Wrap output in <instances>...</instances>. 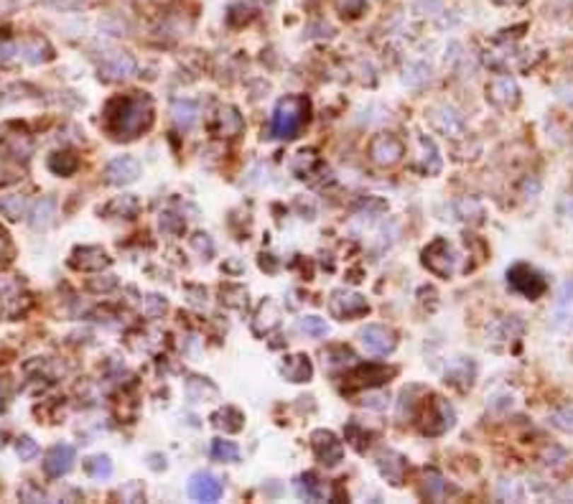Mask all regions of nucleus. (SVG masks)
Returning a JSON list of instances; mask_svg holds the SVG:
<instances>
[{"mask_svg":"<svg viewBox=\"0 0 573 504\" xmlns=\"http://www.w3.org/2000/svg\"><path fill=\"white\" fill-rule=\"evenodd\" d=\"M153 122V102L148 95L130 92L115 97L105 107V130L117 141H133Z\"/></svg>","mask_w":573,"mask_h":504,"instance_id":"obj_1","label":"nucleus"},{"mask_svg":"<svg viewBox=\"0 0 573 504\" xmlns=\"http://www.w3.org/2000/svg\"><path fill=\"white\" fill-rule=\"evenodd\" d=\"M308 112H311V105L306 97L291 95L283 97L273 110V120H270V133L275 138H296V135L303 130V125L308 122Z\"/></svg>","mask_w":573,"mask_h":504,"instance_id":"obj_2","label":"nucleus"},{"mask_svg":"<svg viewBox=\"0 0 573 504\" xmlns=\"http://www.w3.org/2000/svg\"><path fill=\"white\" fill-rule=\"evenodd\" d=\"M507 286L512 288L515 293L525 295V298L530 300H538L548 291L545 278L535 268L525 265V262H517V265H512V268L507 270Z\"/></svg>","mask_w":573,"mask_h":504,"instance_id":"obj_3","label":"nucleus"},{"mask_svg":"<svg viewBox=\"0 0 573 504\" xmlns=\"http://www.w3.org/2000/svg\"><path fill=\"white\" fill-rule=\"evenodd\" d=\"M456 252H453L451 242L446 237L433 240L426 250H423V265L431 270L436 278H451L456 273Z\"/></svg>","mask_w":573,"mask_h":504,"instance_id":"obj_4","label":"nucleus"},{"mask_svg":"<svg viewBox=\"0 0 573 504\" xmlns=\"http://www.w3.org/2000/svg\"><path fill=\"white\" fill-rule=\"evenodd\" d=\"M367 153L375 166L390 168L403 160V156H405V143L393 133H377L375 138L369 141Z\"/></svg>","mask_w":573,"mask_h":504,"instance_id":"obj_5","label":"nucleus"},{"mask_svg":"<svg viewBox=\"0 0 573 504\" xmlns=\"http://www.w3.org/2000/svg\"><path fill=\"white\" fill-rule=\"evenodd\" d=\"M329 313L339 321H352L359 316H367L369 303L364 295L352 293V291H334L329 298Z\"/></svg>","mask_w":573,"mask_h":504,"instance_id":"obj_6","label":"nucleus"},{"mask_svg":"<svg viewBox=\"0 0 573 504\" xmlns=\"http://www.w3.org/2000/svg\"><path fill=\"white\" fill-rule=\"evenodd\" d=\"M428 122H431V128L436 130V133L446 135V138H451V141H458V138L466 135L464 117L458 115L453 107H448V105L433 107L431 112H428Z\"/></svg>","mask_w":573,"mask_h":504,"instance_id":"obj_7","label":"nucleus"},{"mask_svg":"<svg viewBox=\"0 0 573 504\" xmlns=\"http://www.w3.org/2000/svg\"><path fill=\"white\" fill-rule=\"evenodd\" d=\"M359 341H362L364 351L375 354V357H388L390 351L398 346V339H395V332L382 324H369L359 332Z\"/></svg>","mask_w":573,"mask_h":504,"instance_id":"obj_8","label":"nucleus"},{"mask_svg":"<svg viewBox=\"0 0 573 504\" xmlns=\"http://www.w3.org/2000/svg\"><path fill=\"white\" fill-rule=\"evenodd\" d=\"M311 448L313 456L324 466H337L344 459V443L331 430H324V428H318V430L311 433Z\"/></svg>","mask_w":573,"mask_h":504,"instance_id":"obj_9","label":"nucleus"},{"mask_svg":"<svg viewBox=\"0 0 573 504\" xmlns=\"http://www.w3.org/2000/svg\"><path fill=\"white\" fill-rule=\"evenodd\" d=\"M135 69H138V64H135V59L130 57V54H127V52H112V54H108V57L102 59L100 77L105 79V82H125V79L133 77Z\"/></svg>","mask_w":573,"mask_h":504,"instance_id":"obj_10","label":"nucleus"},{"mask_svg":"<svg viewBox=\"0 0 573 504\" xmlns=\"http://www.w3.org/2000/svg\"><path fill=\"white\" fill-rule=\"evenodd\" d=\"M448 428H453V408L444 397H433L431 405H426V423H423V433L426 435H441Z\"/></svg>","mask_w":573,"mask_h":504,"instance_id":"obj_11","label":"nucleus"},{"mask_svg":"<svg viewBox=\"0 0 573 504\" xmlns=\"http://www.w3.org/2000/svg\"><path fill=\"white\" fill-rule=\"evenodd\" d=\"M140 176V160L133 156H117L105 166V181L110 186H127L135 184Z\"/></svg>","mask_w":573,"mask_h":504,"instance_id":"obj_12","label":"nucleus"},{"mask_svg":"<svg viewBox=\"0 0 573 504\" xmlns=\"http://www.w3.org/2000/svg\"><path fill=\"white\" fill-rule=\"evenodd\" d=\"M487 100L497 107H515L520 102V87H517L515 77L509 74H499L487 84Z\"/></svg>","mask_w":573,"mask_h":504,"instance_id":"obj_13","label":"nucleus"},{"mask_svg":"<svg viewBox=\"0 0 573 504\" xmlns=\"http://www.w3.org/2000/svg\"><path fill=\"white\" fill-rule=\"evenodd\" d=\"M520 336H522V321L517 319V316L499 319L487 329V344L494 346V349H507V346L515 344Z\"/></svg>","mask_w":573,"mask_h":504,"instance_id":"obj_14","label":"nucleus"},{"mask_svg":"<svg viewBox=\"0 0 573 504\" xmlns=\"http://www.w3.org/2000/svg\"><path fill=\"white\" fill-rule=\"evenodd\" d=\"M550 324L560 332L573 329V278L560 283L558 298H555L553 311H550Z\"/></svg>","mask_w":573,"mask_h":504,"instance_id":"obj_15","label":"nucleus"},{"mask_svg":"<svg viewBox=\"0 0 573 504\" xmlns=\"http://www.w3.org/2000/svg\"><path fill=\"white\" fill-rule=\"evenodd\" d=\"M222 491V481L209 471H197L189 479V497L197 499V502H219Z\"/></svg>","mask_w":573,"mask_h":504,"instance_id":"obj_16","label":"nucleus"},{"mask_svg":"<svg viewBox=\"0 0 573 504\" xmlns=\"http://www.w3.org/2000/svg\"><path fill=\"white\" fill-rule=\"evenodd\" d=\"M71 466H74V448H71L69 443H59V446H54L44 459V471H46V476H51V479H59V476H64V474H69Z\"/></svg>","mask_w":573,"mask_h":504,"instance_id":"obj_17","label":"nucleus"},{"mask_svg":"<svg viewBox=\"0 0 573 504\" xmlns=\"http://www.w3.org/2000/svg\"><path fill=\"white\" fill-rule=\"evenodd\" d=\"M71 265L76 270H87V273H97V270L108 268L110 257L102 247H95V245H87V247H76L74 255H71Z\"/></svg>","mask_w":573,"mask_h":504,"instance_id":"obj_18","label":"nucleus"},{"mask_svg":"<svg viewBox=\"0 0 573 504\" xmlns=\"http://www.w3.org/2000/svg\"><path fill=\"white\" fill-rule=\"evenodd\" d=\"M446 382L453 385V387H471V382H474V377H477V364L471 362V359L466 357H456L451 359V362L446 364Z\"/></svg>","mask_w":573,"mask_h":504,"instance_id":"obj_19","label":"nucleus"},{"mask_svg":"<svg viewBox=\"0 0 573 504\" xmlns=\"http://www.w3.org/2000/svg\"><path fill=\"white\" fill-rule=\"evenodd\" d=\"M280 375L286 377L288 382H308L313 377V364L306 354H293V357H286V362L280 364Z\"/></svg>","mask_w":573,"mask_h":504,"instance_id":"obj_20","label":"nucleus"},{"mask_svg":"<svg viewBox=\"0 0 573 504\" xmlns=\"http://www.w3.org/2000/svg\"><path fill=\"white\" fill-rule=\"evenodd\" d=\"M377 469H380V474L388 479L390 484L400 486L403 476H405V459L395 451H380L377 453Z\"/></svg>","mask_w":573,"mask_h":504,"instance_id":"obj_21","label":"nucleus"},{"mask_svg":"<svg viewBox=\"0 0 573 504\" xmlns=\"http://www.w3.org/2000/svg\"><path fill=\"white\" fill-rule=\"evenodd\" d=\"M245 130V120H242L240 110L227 105V107H219L216 112V135L222 138H237V135Z\"/></svg>","mask_w":573,"mask_h":504,"instance_id":"obj_22","label":"nucleus"},{"mask_svg":"<svg viewBox=\"0 0 573 504\" xmlns=\"http://www.w3.org/2000/svg\"><path fill=\"white\" fill-rule=\"evenodd\" d=\"M393 375V370H388V367H380V364H362V367H357L354 375H349L352 385H357V387H375V385H382L388 377Z\"/></svg>","mask_w":573,"mask_h":504,"instance_id":"obj_23","label":"nucleus"},{"mask_svg":"<svg viewBox=\"0 0 573 504\" xmlns=\"http://www.w3.org/2000/svg\"><path fill=\"white\" fill-rule=\"evenodd\" d=\"M280 324V308L275 300H262V306L257 308V313H255V321H253V332L255 334H270L275 329V326Z\"/></svg>","mask_w":573,"mask_h":504,"instance_id":"obj_24","label":"nucleus"},{"mask_svg":"<svg viewBox=\"0 0 573 504\" xmlns=\"http://www.w3.org/2000/svg\"><path fill=\"white\" fill-rule=\"evenodd\" d=\"M296 489H299V497L306 499V502H324L326 499V484L321 481V479L316 476L313 471H306L299 476V484H296Z\"/></svg>","mask_w":573,"mask_h":504,"instance_id":"obj_25","label":"nucleus"},{"mask_svg":"<svg viewBox=\"0 0 573 504\" xmlns=\"http://www.w3.org/2000/svg\"><path fill=\"white\" fill-rule=\"evenodd\" d=\"M171 115L178 130H191L199 122V105L194 100H176L171 105Z\"/></svg>","mask_w":573,"mask_h":504,"instance_id":"obj_26","label":"nucleus"},{"mask_svg":"<svg viewBox=\"0 0 573 504\" xmlns=\"http://www.w3.org/2000/svg\"><path fill=\"white\" fill-rule=\"evenodd\" d=\"M21 54H23V59L28 64H44V61H49V59L54 57L49 41L41 39V36H28V39L21 44Z\"/></svg>","mask_w":573,"mask_h":504,"instance_id":"obj_27","label":"nucleus"},{"mask_svg":"<svg viewBox=\"0 0 573 504\" xmlns=\"http://www.w3.org/2000/svg\"><path fill=\"white\" fill-rule=\"evenodd\" d=\"M212 423H214V428L224 430V433H240L242 428H245V415L237 408H232V405H224V408H219L212 415Z\"/></svg>","mask_w":573,"mask_h":504,"instance_id":"obj_28","label":"nucleus"},{"mask_svg":"<svg viewBox=\"0 0 573 504\" xmlns=\"http://www.w3.org/2000/svg\"><path fill=\"white\" fill-rule=\"evenodd\" d=\"M3 148H6L16 160H28V156H31L33 151L31 138H28L23 130H21V133H3Z\"/></svg>","mask_w":573,"mask_h":504,"instance_id":"obj_29","label":"nucleus"},{"mask_svg":"<svg viewBox=\"0 0 573 504\" xmlns=\"http://www.w3.org/2000/svg\"><path fill=\"white\" fill-rule=\"evenodd\" d=\"M54 217H57V204H54V199L46 197L33 206L31 224L36 227V230H49L51 224H54Z\"/></svg>","mask_w":573,"mask_h":504,"instance_id":"obj_30","label":"nucleus"},{"mask_svg":"<svg viewBox=\"0 0 573 504\" xmlns=\"http://www.w3.org/2000/svg\"><path fill=\"white\" fill-rule=\"evenodd\" d=\"M420 148H423V163H420V171L428 173V176H433V173L441 171V156H439V148H436V143L428 138V135H423L420 138Z\"/></svg>","mask_w":573,"mask_h":504,"instance_id":"obj_31","label":"nucleus"},{"mask_svg":"<svg viewBox=\"0 0 573 504\" xmlns=\"http://www.w3.org/2000/svg\"><path fill=\"white\" fill-rule=\"evenodd\" d=\"M79 168V158L69 151H62V153H54L49 158V171L57 173V176H71V173Z\"/></svg>","mask_w":573,"mask_h":504,"instance_id":"obj_32","label":"nucleus"},{"mask_svg":"<svg viewBox=\"0 0 573 504\" xmlns=\"http://www.w3.org/2000/svg\"><path fill=\"white\" fill-rule=\"evenodd\" d=\"M25 209H28V201L21 194H11V197H0V211L3 217H8L11 222H18L21 217H25Z\"/></svg>","mask_w":573,"mask_h":504,"instance_id":"obj_33","label":"nucleus"},{"mask_svg":"<svg viewBox=\"0 0 573 504\" xmlns=\"http://www.w3.org/2000/svg\"><path fill=\"white\" fill-rule=\"evenodd\" d=\"M140 204L135 197H117L115 201H110L108 209H105V214H110V217H125V219H133L135 214H138Z\"/></svg>","mask_w":573,"mask_h":504,"instance_id":"obj_34","label":"nucleus"},{"mask_svg":"<svg viewBox=\"0 0 573 504\" xmlns=\"http://www.w3.org/2000/svg\"><path fill=\"white\" fill-rule=\"evenodd\" d=\"M296 329L311 339H324L329 334V326H326V321L321 316H303V319H299Z\"/></svg>","mask_w":573,"mask_h":504,"instance_id":"obj_35","label":"nucleus"},{"mask_svg":"<svg viewBox=\"0 0 573 504\" xmlns=\"http://www.w3.org/2000/svg\"><path fill=\"white\" fill-rule=\"evenodd\" d=\"M212 459L214 461H240V448H237V443H232V440H224V438H216L212 440Z\"/></svg>","mask_w":573,"mask_h":504,"instance_id":"obj_36","label":"nucleus"},{"mask_svg":"<svg viewBox=\"0 0 573 504\" xmlns=\"http://www.w3.org/2000/svg\"><path fill=\"white\" fill-rule=\"evenodd\" d=\"M84 471L92 479H108L112 474V461L108 456H92V459L84 461Z\"/></svg>","mask_w":573,"mask_h":504,"instance_id":"obj_37","label":"nucleus"},{"mask_svg":"<svg viewBox=\"0 0 573 504\" xmlns=\"http://www.w3.org/2000/svg\"><path fill=\"white\" fill-rule=\"evenodd\" d=\"M548 423L563 433H573V408H560L548 415Z\"/></svg>","mask_w":573,"mask_h":504,"instance_id":"obj_38","label":"nucleus"},{"mask_svg":"<svg viewBox=\"0 0 573 504\" xmlns=\"http://www.w3.org/2000/svg\"><path fill=\"white\" fill-rule=\"evenodd\" d=\"M431 77V69H428L426 64H420V61H415V64H410L405 69V77H403V82L410 84V87H418V84H423L426 79Z\"/></svg>","mask_w":573,"mask_h":504,"instance_id":"obj_39","label":"nucleus"},{"mask_svg":"<svg viewBox=\"0 0 573 504\" xmlns=\"http://www.w3.org/2000/svg\"><path fill=\"white\" fill-rule=\"evenodd\" d=\"M337 11L342 16H349V18H357L367 11V0H337Z\"/></svg>","mask_w":573,"mask_h":504,"instance_id":"obj_40","label":"nucleus"},{"mask_svg":"<svg viewBox=\"0 0 573 504\" xmlns=\"http://www.w3.org/2000/svg\"><path fill=\"white\" fill-rule=\"evenodd\" d=\"M16 453H18L21 461H31L38 456V443L33 438H28V435H23V438L16 440Z\"/></svg>","mask_w":573,"mask_h":504,"instance_id":"obj_41","label":"nucleus"},{"mask_svg":"<svg viewBox=\"0 0 573 504\" xmlns=\"http://www.w3.org/2000/svg\"><path fill=\"white\" fill-rule=\"evenodd\" d=\"M444 489H446V484H444V479L439 476L436 471H431V474H426V494L431 499H441L444 497Z\"/></svg>","mask_w":573,"mask_h":504,"instance_id":"obj_42","label":"nucleus"},{"mask_svg":"<svg viewBox=\"0 0 573 504\" xmlns=\"http://www.w3.org/2000/svg\"><path fill=\"white\" fill-rule=\"evenodd\" d=\"M499 499H512V502H520L522 499V489L517 481H512V479H504L502 484H499Z\"/></svg>","mask_w":573,"mask_h":504,"instance_id":"obj_43","label":"nucleus"},{"mask_svg":"<svg viewBox=\"0 0 573 504\" xmlns=\"http://www.w3.org/2000/svg\"><path fill=\"white\" fill-rule=\"evenodd\" d=\"M18 497L23 499V502H44L46 499V494L38 486H33V484H25V486H21L18 489Z\"/></svg>","mask_w":573,"mask_h":504,"instance_id":"obj_44","label":"nucleus"},{"mask_svg":"<svg viewBox=\"0 0 573 504\" xmlns=\"http://www.w3.org/2000/svg\"><path fill=\"white\" fill-rule=\"evenodd\" d=\"M166 311V300L161 298V295H148L146 298V313L151 316V319H156V316H161V313Z\"/></svg>","mask_w":573,"mask_h":504,"instance_id":"obj_45","label":"nucleus"},{"mask_svg":"<svg viewBox=\"0 0 573 504\" xmlns=\"http://www.w3.org/2000/svg\"><path fill=\"white\" fill-rule=\"evenodd\" d=\"M191 245H194V247L197 250H207V255H212V252H214V245H212V240L207 235H194V240H191Z\"/></svg>","mask_w":573,"mask_h":504,"instance_id":"obj_46","label":"nucleus"},{"mask_svg":"<svg viewBox=\"0 0 573 504\" xmlns=\"http://www.w3.org/2000/svg\"><path fill=\"white\" fill-rule=\"evenodd\" d=\"M11 57H13V44L11 41H0V64H6Z\"/></svg>","mask_w":573,"mask_h":504,"instance_id":"obj_47","label":"nucleus"},{"mask_svg":"<svg viewBox=\"0 0 573 504\" xmlns=\"http://www.w3.org/2000/svg\"><path fill=\"white\" fill-rule=\"evenodd\" d=\"M89 288H92V291H110V288H115V278H112V275H108V281H105V283L92 281V283H89Z\"/></svg>","mask_w":573,"mask_h":504,"instance_id":"obj_48","label":"nucleus"},{"mask_svg":"<svg viewBox=\"0 0 573 504\" xmlns=\"http://www.w3.org/2000/svg\"><path fill=\"white\" fill-rule=\"evenodd\" d=\"M11 255V242H8V235L0 230V260H6Z\"/></svg>","mask_w":573,"mask_h":504,"instance_id":"obj_49","label":"nucleus"},{"mask_svg":"<svg viewBox=\"0 0 573 504\" xmlns=\"http://www.w3.org/2000/svg\"><path fill=\"white\" fill-rule=\"evenodd\" d=\"M497 3H522V0H497Z\"/></svg>","mask_w":573,"mask_h":504,"instance_id":"obj_50","label":"nucleus"}]
</instances>
